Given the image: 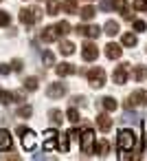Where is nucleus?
<instances>
[{
  "instance_id": "obj_22",
  "label": "nucleus",
  "mask_w": 147,
  "mask_h": 161,
  "mask_svg": "<svg viewBox=\"0 0 147 161\" xmlns=\"http://www.w3.org/2000/svg\"><path fill=\"white\" fill-rule=\"evenodd\" d=\"M108 150H110V143H108V141H99V143L94 146V152H97L99 157H105Z\"/></svg>"
},
{
  "instance_id": "obj_9",
  "label": "nucleus",
  "mask_w": 147,
  "mask_h": 161,
  "mask_svg": "<svg viewBox=\"0 0 147 161\" xmlns=\"http://www.w3.org/2000/svg\"><path fill=\"white\" fill-rule=\"evenodd\" d=\"M46 95H48L51 99H57V97L66 95V86H64V84H51V86L46 88Z\"/></svg>"
},
{
  "instance_id": "obj_19",
  "label": "nucleus",
  "mask_w": 147,
  "mask_h": 161,
  "mask_svg": "<svg viewBox=\"0 0 147 161\" xmlns=\"http://www.w3.org/2000/svg\"><path fill=\"white\" fill-rule=\"evenodd\" d=\"M55 31H57V36H59V38H64V36L70 31V25H68L66 20H62V22H57V25H55Z\"/></svg>"
},
{
  "instance_id": "obj_38",
  "label": "nucleus",
  "mask_w": 147,
  "mask_h": 161,
  "mask_svg": "<svg viewBox=\"0 0 147 161\" xmlns=\"http://www.w3.org/2000/svg\"><path fill=\"white\" fill-rule=\"evenodd\" d=\"M88 3H92V0H88Z\"/></svg>"
},
{
  "instance_id": "obj_4",
  "label": "nucleus",
  "mask_w": 147,
  "mask_h": 161,
  "mask_svg": "<svg viewBox=\"0 0 147 161\" xmlns=\"http://www.w3.org/2000/svg\"><path fill=\"white\" fill-rule=\"evenodd\" d=\"M88 82H90L92 88H101V86L105 84V71H103V69H92V71H88Z\"/></svg>"
},
{
  "instance_id": "obj_2",
  "label": "nucleus",
  "mask_w": 147,
  "mask_h": 161,
  "mask_svg": "<svg viewBox=\"0 0 147 161\" xmlns=\"http://www.w3.org/2000/svg\"><path fill=\"white\" fill-rule=\"evenodd\" d=\"M40 18H42V11H40L38 7H24V9L20 11V22H22V25H27V27L35 25Z\"/></svg>"
},
{
  "instance_id": "obj_12",
  "label": "nucleus",
  "mask_w": 147,
  "mask_h": 161,
  "mask_svg": "<svg viewBox=\"0 0 147 161\" xmlns=\"http://www.w3.org/2000/svg\"><path fill=\"white\" fill-rule=\"evenodd\" d=\"M11 146H13L11 132L9 130H0V150H11Z\"/></svg>"
},
{
  "instance_id": "obj_15",
  "label": "nucleus",
  "mask_w": 147,
  "mask_h": 161,
  "mask_svg": "<svg viewBox=\"0 0 147 161\" xmlns=\"http://www.w3.org/2000/svg\"><path fill=\"white\" fill-rule=\"evenodd\" d=\"M40 38H42V42H55L59 36H57L55 27H46V29L42 31V36H40Z\"/></svg>"
},
{
  "instance_id": "obj_20",
  "label": "nucleus",
  "mask_w": 147,
  "mask_h": 161,
  "mask_svg": "<svg viewBox=\"0 0 147 161\" xmlns=\"http://www.w3.org/2000/svg\"><path fill=\"white\" fill-rule=\"evenodd\" d=\"M105 33L112 38V36H116L119 33V22H114V20H108L105 22Z\"/></svg>"
},
{
  "instance_id": "obj_28",
  "label": "nucleus",
  "mask_w": 147,
  "mask_h": 161,
  "mask_svg": "<svg viewBox=\"0 0 147 161\" xmlns=\"http://www.w3.org/2000/svg\"><path fill=\"white\" fill-rule=\"evenodd\" d=\"M48 117H51L53 124H62V121H64V113H62V110H51Z\"/></svg>"
},
{
  "instance_id": "obj_36",
  "label": "nucleus",
  "mask_w": 147,
  "mask_h": 161,
  "mask_svg": "<svg viewBox=\"0 0 147 161\" xmlns=\"http://www.w3.org/2000/svg\"><path fill=\"white\" fill-rule=\"evenodd\" d=\"M11 71H13V69H11L9 64H3V66H0V75H9Z\"/></svg>"
},
{
  "instance_id": "obj_32",
  "label": "nucleus",
  "mask_w": 147,
  "mask_h": 161,
  "mask_svg": "<svg viewBox=\"0 0 147 161\" xmlns=\"http://www.w3.org/2000/svg\"><path fill=\"white\" fill-rule=\"evenodd\" d=\"M18 115H20V117H31V115H33V108H31V106H20V108H18Z\"/></svg>"
},
{
  "instance_id": "obj_8",
  "label": "nucleus",
  "mask_w": 147,
  "mask_h": 161,
  "mask_svg": "<svg viewBox=\"0 0 147 161\" xmlns=\"http://www.w3.org/2000/svg\"><path fill=\"white\" fill-rule=\"evenodd\" d=\"M55 73H57L59 77H66V75H75V73H77V69H75L73 64H68V62H62V64H57V66H55Z\"/></svg>"
},
{
  "instance_id": "obj_1",
  "label": "nucleus",
  "mask_w": 147,
  "mask_h": 161,
  "mask_svg": "<svg viewBox=\"0 0 147 161\" xmlns=\"http://www.w3.org/2000/svg\"><path fill=\"white\" fill-rule=\"evenodd\" d=\"M116 143H119V150H127V152H129V150L136 146V135H134L129 128H123V130H119Z\"/></svg>"
},
{
  "instance_id": "obj_34",
  "label": "nucleus",
  "mask_w": 147,
  "mask_h": 161,
  "mask_svg": "<svg viewBox=\"0 0 147 161\" xmlns=\"http://www.w3.org/2000/svg\"><path fill=\"white\" fill-rule=\"evenodd\" d=\"M42 60H44V64H48V66H51V64H53V62H55V55H53V53H51V51H46V53H44V55H42Z\"/></svg>"
},
{
  "instance_id": "obj_24",
  "label": "nucleus",
  "mask_w": 147,
  "mask_h": 161,
  "mask_svg": "<svg viewBox=\"0 0 147 161\" xmlns=\"http://www.w3.org/2000/svg\"><path fill=\"white\" fill-rule=\"evenodd\" d=\"M101 106H103L105 110H116V99H114V97H103V99H101Z\"/></svg>"
},
{
  "instance_id": "obj_39",
  "label": "nucleus",
  "mask_w": 147,
  "mask_h": 161,
  "mask_svg": "<svg viewBox=\"0 0 147 161\" xmlns=\"http://www.w3.org/2000/svg\"><path fill=\"white\" fill-rule=\"evenodd\" d=\"M0 3H3V0H0Z\"/></svg>"
},
{
  "instance_id": "obj_16",
  "label": "nucleus",
  "mask_w": 147,
  "mask_h": 161,
  "mask_svg": "<svg viewBox=\"0 0 147 161\" xmlns=\"http://www.w3.org/2000/svg\"><path fill=\"white\" fill-rule=\"evenodd\" d=\"M59 7H62L59 0H46V14H48V16H57Z\"/></svg>"
},
{
  "instance_id": "obj_30",
  "label": "nucleus",
  "mask_w": 147,
  "mask_h": 161,
  "mask_svg": "<svg viewBox=\"0 0 147 161\" xmlns=\"http://www.w3.org/2000/svg\"><path fill=\"white\" fill-rule=\"evenodd\" d=\"M123 44H125V47H136V36L125 33V36H123Z\"/></svg>"
},
{
  "instance_id": "obj_35",
  "label": "nucleus",
  "mask_w": 147,
  "mask_h": 161,
  "mask_svg": "<svg viewBox=\"0 0 147 161\" xmlns=\"http://www.w3.org/2000/svg\"><path fill=\"white\" fill-rule=\"evenodd\" d=\"M134 29H136V31H138V33H143V31H145V29H147V25H145V22H143V20H136V22H134Z\"/></svg>"
},
{
  "instance_id": "obj_7",
  "label": "nucleus",
  "mask_w": 147,
  "mask_h": 161,
  "mask_svg": "<svg viewBox=\"0 0 147 161\" xmlns=\"http://www.w3.org/2000/svg\"><path fill=\"white\" fill-rule=\"evenodd\" d=\"M143 104H147V91H134L129 95L127 106H143Z\"/></svg>"
},
{
  "instance_id": "obj_29",
  "label": "nucleus",
  "mask_w": 147,
  "mask_h": 161,
  "mask_svg": "<svg viewBox=\"0 0 147 161\" xmlns=\"http://www.w3.org/2000/svg\"><path fill=\"white\" fill-rule=\"evenodd\" d=\"M66 117H68V121H73V124H77V121L81 119V117H79V110H77V108H68Z\"/></svg>"
},
{
  "instance_id": "obj_13",
  "label": "nucleus",
  "mask_w": 147,
  "mask_h": 161,
  "mask_svg": "<svg viewBox=\"0 0 147 161\" xmlns=\"http://www.w3.org/2000/svg\"><path fill=\"white\" fill-rule=\"evenodd\" d=\"M105 55H108L110 60H119V58L123 55V51H121V47H119V44H114V42H110V44L105 47Z\"/></svg>"
},
{
  "instance_id": "obj_23",
  "label": "nucleus",
  "mask_w": 147,
  "mask_h": 161,
  "mask_svg": "<svg viewBox=\"0 0 147 161\" xmlns=\"http://www.w3.org/2000/svg\"><path fill=\"white\" fill-rule=\"evenodd\" d=\"M94 14H97V9H94V7H84V9L79 11V16H81L84 20H92V18H94Z\"/></svg>"
},
{
  "instance_id": "obj_6",
  "label": "nucleus",
  "mask_w": 147,
  "mask_h": 161,
  "mask_svg": "<svg viewBox=\"0 0 147 161\" xmlns=\"http://www.w3.org/2000/svg\"><path fill=\"white\" fill-rule=\"evenodd\" d=\"M97 55H99L97 44H94V42H86L84 49H81V58H84L86 62H92V60H97Z\"/></svg>"
},
{
  "instance_id": "obj_14",
  "label": "nucleus",
  "mask_w": 147,
  "mask_h": 161,
  "mask_svg": "<svg viewBox=\"0 0 147 161\" xmlns=\"http://www.w3.org/2000/svg\"><path fill=\"white\" fill-rule=\"evenodd\" d=\"M97 126H99L101 132H108V130L112 128V119H110V115H105V113L99 115V117H97Z\"/></svg>"
},
{
  "instance_id": "obj_18",
  "label": "nucleus",
  "mask_w": 147,
  "mask_h": 161,
  "mask_svg": "<svg viewBox=\"0 0 147 161\" xmlns=\"http://www.w3.org/2000/svg\"><path fill=\"white\" fill-rule=\"evenodd\" d=\"M22 86H24V91H38V86H40V82H38V77H27L24 82H22Z\"/></svg>"
},
{
  "instance_id": "obj_33",
  "label": "nucleus",
  "mask_w": 147,
  "mask_h": 161,
  "mask_svg": "<svg viewBox=\"0 0 147 161\" xmlns=\"http://www.w3.org/2000/svg\"><path fill=\"white\" fill-rule=\"evenodd\" d=\"M134 9L136 11H145L147 9V0H134Z\"/></svg>"
},
{
  "instance_id": "obj_3",
  "label": "nucleus",
  "mask_w": 147,
  "mask_h": 161,
  "mask_svg": "<svg viewBox=\"0 0 147 161\" xmlns=\"http://www.w3.org/2000/svg\"><path fill=\"white\" fill-rule=\"evenodd\" d=\"M81 150H84V154H94V132H92V128H86L81 132Z\"/></svg>"
},
{
  "instance_id": "obj_26",
  "label": "nucleus",
  "mask_w": 147,
  "mask_h": 161,
  "mask_svg": "<svg viewBox=\"0 0 147 161\" xmlns=\"http://www.w3.org/2000/svg\"><path fill=\"white\" fill-rule=\"evenodd\" d=\"M13 99H16L13 93H9V91H0V104H5V106H7V104H11Z\"/></svg>"
},
{
  "instance_id": "obj_21",
  "label": "nucleus",
  "mask_w": 147,
  "mask_h": 161,
  "mask_svg": "<svg viewBox=\"0 0 147 161\" xmlns=\"http://www.w3.org/2000/svg\"><path fill=\"white\" fill-rule=\"evenodd\" d=\"M59 51H62L64 55H73V53H75V44L64 40V42H59Z\"/></svg>"
},
{
  "instance_id": "obj_37",
  "label": "nucleus",
  "mask_w": 147,
  "mask_h": 161,
  "mask_svg": "<svg viewBox=\"0 0 147 161\" xmlns=\"http://www.w3.org/2000/svg\"><path fill=\"white\" fill-rule=\"evenodd\" d=\"M11 69H13V71H20V69H22V60H13V62H11Z\"/></svg>"
},
{
  "instance_id": "obj_31",
  "label": "nucleus",
  "mask_w": 147,
  "mask_h": 161,
  "mask_svg": "<svg viewBox=\"0 0 147 161\" xmlns=\"http://www.w3.org/2000/svg\"><path fill=\"white\" fill-rule=\"evenodd\" d=\"M11 25V16L7 11H0V27H9Z\"/></svg>"
},
{
  "instance_id": "obj_10",
  "label": "nucleus",
  "mask_w": 147,
  "mask_h": 161,
  "mask_svg": "<svg viewBox=\"0 0 147 161\" xmlns=\"http://www.w3.org/2000/svg\"><path fill=\"white\" fill-rule=\"evenodd\" d=\"M112 80H114V84H125V82H127V64H121V66L114 71Z\"/></svg>"
},
{
  "instance_id": "obj_27",
  "label": "nucleus",
  "mask_w": 147,
  "mask_h": 161,
  "mask_svg": "<svg viewBox=\"0 0 147 161\" xmlns=\"http://www.w3.org/2000/svg\"><path fill=\"white\" fill-rule=\"evenodd\" d=\"M64 11L66 14H77V0H64Z\"/></svg>"
},
{
  "instance_id": "obj_5",
  "label": "nucleus",
  "mask_w": 147,
  "mask_h": 161,
  "mask_svg": "<svg viewBox=\"0 0 147 161\" xmlns=\"http://www.w3.org/2000/svg\"><path fill=\"white\" fill-rule=\"evenodd\" d=\"M75 33H77V36H86V38H99V36H101V27H97V25H90V27L77 25V27H75Z\"/></svg>"
},
{
  "instance_id": "obj_25",
  "label": "nucleus",
  "mask_w": 147,
  "mask_h": 161,
  "mask_svg": "<svg viewBox=\"0 0 147 161\" xmlns=\"http://www.w3.org/2000/svg\"><path fill=\"white\" fill-rule=\"evenodd\" d=\"M57 148L62 152H68V135H57Z\"/></svg>"
},
{
  "instance_id": "obj_17",
  "label": "nucleus",
  "mask_w": 147,
  "mask_h": 161,
  "mask_svg": "<svg viewBox=\"0 0 147 161\" xmlns=\"http://www.w3.org/2000/svg\"><path fill=\"white\" fill-rule=\"evenodd\" d=\"M132 77H134L136 82H143V80L147 77V69H145V66H134V71H132Z\"/></svg>"
},
{
  "instance_id": "obj_11",
  "label": "nucleus",
  "mask_w": 147,
  "mask_h": 161,
  "mask_svg": "<svg viewBox=\"0 0 147 161\" xmlns=\"http://www.w3.org/2000/svg\"><path fill=\"white\" fill-rule=\"evenodd\" d=\"M20 137H22V146H24L27 150H33V148H35V135H33V130L27 128Z\"/></svg>"
}]
</instances>
